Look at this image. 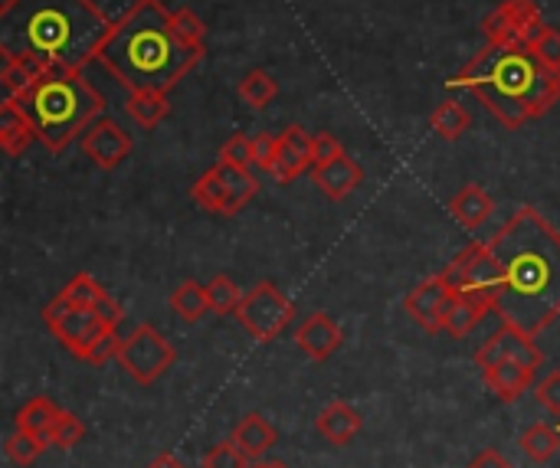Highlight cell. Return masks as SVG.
<instances>
[{
  "label": "cell",
  "mask_w": 560,
  "mask_h": 468,
  "mask_svg": "<svg viewBox=\"0 0 560 468\" xmlns=\"http://www.w3.org/2000/svg\"><path fill=\"white\" fill-rule=\"evenodd\" d=\"M518 446L525 449V456H532L535 463H551L560 453V433L551 426V423H532Z\"/></svg>",
  "instance_id": "cell-28"
},
{
  "label": "cell",
  "mask_w": 560,
  "mask_h": 468,
  "mask_svg": "<svg viewBox=\"0 0 560 468\" xmlns=\"http://www.w3.org/2000/svg\"><path fill=\"white\" fill-rule=\"evenodd\" d=\"M341 341H345V331H341L338 321H335L331 315H325V312L308 315V318L299 325V331H295L299 351H302L305 358L318 361V364L328 361V358L341 348Z\"/></svg>",
  "instance_id": "cell-15"
},
{
  "label": "cell",
  "mask_w": 560,
  "mask_h": 468,
  "mask_svg": "<svg viewBox=\"0 0 560 468\" xmlns=\"http://www.w3.org/2000/svg\"><path fill=\"white\" fill-rule=\"evenodd\" d=\"M171 26H174V33H177L180 43H187V46H194V49H203L207 26H203V20H200L190 7L171 10Z\"/></svg>",
  "instance_id": "cell-33"
},
{
  "label": "cell",
  "mask_w": 560,
  "mask_h": 468,
  "mask_svg": "<svg viewBox=\"0 0 560 468\" xmlns=\"http://www.w3.org/2000/svg\"><path fill=\"white\" fill-rule=\"evenodd\" d=\"M115 361L135 384L151 387L174 367L177 351L154 325H138L128 338H121Z\"/></svg>",
  "instance_id": "cell-7"
},
{
  "label": "cell",
  "mask_w": 560,
  "mask_h": 468,
  "mask_svg": "<svg viewBox=\"0 0 560 468\" xmlns=\"http://www.w3.org/2000/svg\"><path fill=\"white\" fill-rule=\"evenodd\" d=\"M430 125H433V131L443 138V141H459L466 131H469V125H472V115L456 102V98H443L436 108H433V115H430Z\"/></svg>",
  "instance_id": "cell-27"
},
{
  "label": "cell",
  "mask_w": 560,
  "mask_h": 468,
  "mask_svg": "<svg viewBox=\"0 0 560 468\" xmlns=\"http://www.w3.org/2000/svg\"><path fill=\"white\" fill-rule=\"evenodd\" d=\"M230 440L236 443V449H240L246 459L259 463V459L276 446L279 433H276V426H272L262 413H246V417L233 426V436H230Z\"/></svg>",
  "instance_id": "cell-21"
},
{
  "label": "cell",
  "mask_w": 560,
  "mask_h": 468,
  "mask_svg": "<svg viewBox=\"0 0 560 468\" xmlns=\"http://www.w3.org/2000/svg\"><path fill=\"white\" fill-rule=\"evenodd\" d=\"M236 321L249 331L253 341L269 344L282 331H289V325L295 321V305L272 282H259L243 295V305L236 308Z\"/></svg>",
  "instance_id": "cell-8"
},
{
  "label": "cell",
  "mask_w": 560,
  "mask_h": 468,
  "mask_svg": "<svg viewBox=\"0 0 560 468\" xmlns=\"http://www.w3.org/2000/svg\"><path fill=\"white\" fill-rule=\"evenodd\" d=\"M200 468H253V459H246V456L236 449V443L230 440V443H217V446L203 456Z\"/></svg>",
  "instance_id": "cell-34"
},
{
  "label": "cell",
  "mask_w": 560,
  "mask_h": 468,
  "mask_svg": "<svg viewBox=\"0 0 560 468\" xmlns=\"http://www.w3.org/2000/svg\"><path fill=\"white\" fill-rule=\"evenodd\" d=\"M200 59L203 49L177 39L171 26V10L161 0H135L131 10L115 20L95 62L128 92H171Z\"/></svg>",
  "instance_id": "cell-3"
},
{
  "label": "cell",
  "mask_w": 560,
  "mask_h": 468,
  "mask_svg": "<svg viewBox=\"0 0 560 468\" xmlns=\"http://www.w3.org/2000/svg\"><path fill=\"white\" fill-rule=\"evenodd\" d=\"M453 295H456L453 282L446 279V272H440L413 285L404 299V308L427 335H440L446 331V312L453 305Z\"/></svg>",
  "instance_id": "cell-10"
},
{
  "label": "cell",
  "mask_w": 560,
  "mask_h": 468,
  "mask_svg": "<svg viewBox=\"0 0 560 468\" xmlns=\"http://www.w3.org/2000/svg\"><path fill=\"white\" fill-rule=\"evenodd\" d=\"M79 148H82V154H85L98 171H115L118 164H125V161L131 157L135 141H131V134H128L118 121H112V118H95V121L85 128V134L79 138Z\"/></svg>",
  "instance_id": "cell-11"
},
{
  "label": "cell",
  "mask_w": 560,
  "mask_h": 468,
  "mask_svg": "<svg viewBox=\"0 0 560 468\" xmlns=\"http://www.w3.org/2000/svg\"><path fill=\"white\" fill-rule=\"evenodd\" d=\"M85 436V430H82V423L72 417V413H59V420H56V426H52V436H49V446H56V449H72V446H79V440Z\"/></svg>",
  "instance_id": "cell-37"
},
{
  "label": "cell",
  "mask_w": 560,
  "mask_h": 468,
  "mask_svg": "<svg viewBox=\"0 0 560 468\" xmlns=\"http://www.w3.org/2000/svg\"><path fill=\"white\" fill-rule=\"evenodd\" d=\"M532 52L538 56V59H545L548 66H555V69H560V30H555V26H541L535 36H532Z\"/></svg>",
  "instance_id": "cell-35"
},
{
  "label": "cell",
  "mask_w": 560,
  "mask_h": 468,
  "mask_svg": "<svg viewBox=\"0 0 560 468\" xmlns=\"http://www.w3.org/2000/svg\"><path fill=\"white\" fill-rule=\"evenodd\" d=\"M115 20L92 0H3L0 56L43 69H85L98 59Z\"/></svg>",
  "instance_id": "cell-2"
},
{
  "label": "cell",
  "mask_w": 560,
  "mask_h": 468,
  "mask_svg": "<svg viewBox=\"0 0 560 468\" xmlns=\"http://www.w3.org/2000/svg\"><path fill=\"white\" fill-rule=\"evenodd\" d=\"M253 468H289V466H282V463H262V459H259Z\"/></svg>",
  "instance_id": "cell-43"
},
{
  "label": "cell",
  "mask_w": 560,
  "mask_h": 468,
  "mask_svg": "<svg viewBox=\"0 0 560 468\" xmlns=\"http://www.w3.org/2000/svg\"><path fill=\"white\" fill-rule=\"evenodd\" d=\"M43 321L49 328V335L79 361H89V354L115 335L118 325L105 321L95 308H79L72 302H66L62 295H56L46 308H43Z\"/></svg>",
  "instance_id": "cell-6"
},
{
  "label": "cell",
  "mask_w": 560,
  "mask_h": 468,
  "mask_svg": "<svg viewBox=\"0 0 560 468\" xmlns=\"http://www.w3.org/2000/svg\"><path fill=\"white\" fill-rule=\"evenodd\" d=\"M171 312L187 321V325H197L207 312H210V299H207V285L194 282V279H184L174 292H171Z\"/></svg>",
  "instance_id": "cell-26"
},
{
  "label": "cell",
  "mask_w": 560,
  "mask_h": 468,
  "mask_svg": "<svg viewBox=\"0 0 560 468\" xmlns=\"http://www.w3.org/2000/svg\"><path fill=\"white\" fill-rule=\"evenodd\" d=\"M66 302H72V305H79V308H95L105 321H112V325H121V305L89 276V272H79V276H72L69 279V285L59 292Z\"/></svg>",
  "instance_id": "cell-17"
},
{
  "label": "cell",
  "mask_w": 560,
  "mask_h": 468,
  "mask_svg": "<svg viewBox=\"0 0 560 468\" xmlns=\"http://www.w3.org/2000/svg\"><path fill=\"white\" fill-rule=\"evenodd\" d=\"M276 157H279V138L266 134V131L253 134V164H256V171L272 174L276 171Z\"/></svg>",
  "instance_id": "cell-38"
},
{
  "label": "cell",
  "mask_w": 560,
  "mask_h": 468,
  "mask_svg": "<svg viewBox=\"0 0 560 468\" xmlns=\"http://www.w3.org/2000/svg\"><path fill=\"white\" fill-rule=\"evenodd\" d=\"M535 397H538V403H541L551 417H560V371H551L545 381H538Z\"/></svg>",
  "instance_id": "cell-39"
},
{
  "label": "cell",
  "mask_w": 560,
  "mask_h": 468,
  "mask_svg": "<svg viewBox=\"0 0 560 468\" xmlns=\"http://www.w3.org/2000/svg\"><path fill=\"white\" fill-rule=\"evenodd\" d=\"M486 243L495 259L492 302L502 325L538 338L560 318V233L535 207H522Z\"/></svg>",
  "instance_id": "cell-1"
},
{
  "label": "cell",
  "mask_w": 560,
  "mask_h": 468,
  "mask_svg": "<svg viewBox=\"0 0 560 468\" xmlns=\"http://www.w3.org/2000/svg\"><path fill=\"white\" fill-rule=\"evenodd\" d=\"M446 85L476 95L505 128H522L560 102V69L525 43H486Z\"/></svg>",
  "instance_id": "cell-4"
},
{
  "label": "cell",
  "mask_w": 560,
  "mask_h": 468,
  "mask_svg": "<svg viewBox=\"0 0 560 468\" xmlns=\"http://www.w3.org/2000/svg\"><path fill=\"white\" fill-rule=\"evenodd\" d=\"M190 197H194V203H197L200 210L226 217V207H230V187H226V180H223L220 164H213L207 174H200V180L190 187Z\"/></svg>",
  "instance_id": "cell-25"
},
{
  "label": "cell",
  "mask_w": 560,
  "mask_h": 468,
  "mask_svg": "<svg viewBox=\"0 0 560 468\" xmlns=\"http://www.w3.org/2000/svg\"><path fill=\"white\" fill-rule=\"evenodd\" d=\"M338 154H345V148H341V141L335 134H328V131L315 134V164H325V161H331Z\"/></svg>",
  "instance_id": "cell-40"
},
{
  "label": "cell",
  "mask_w": 560,
  "mask_h": 468,
  "mask_svg": "<svg viewBox=\"0 0 560 468\" xmlns=\"http://www.w3.org/2000/svg\"><path fill=\"white\" fill-rule=\"evenodd\" d=\"M236 95H240L249 108H266V105H272V102H276V95H279V82H276L266 69H253V72H246V75L240 79Z\"/></svg>",
  "instance_id": "cell-30"
},
{
  "label": "cell",
  "mask_w": 560,
  "mask_h": 468,
  "mask_svg": "<svg viewBox=\"0 0 560 468\" xmlns=\"http://www.w3.org/2000/svg\"><path fill=\"white\" fill-rule=\"evenodd\" d=\"M495 312V302L489 295H476V292H456L453 295V305L446 312V335L453 338H469L482 318Z\"/></svg>",
  "instance_id": "cell-18"
},
{
  "label": "cell",
  "mask_w": 560,
  "mask_h": 468,
  "mask_svg": "<svg viewBox=\"0 0 560 468\" xmlns=\"http://www.w3.org/2000/svg\"><path fill=\"white\" fill-rule=\"evenodd\" d=\"M312 180H315V187H318L328 200H348V197L364 184V171H361V164H358L354 157H348V151H345V154H338V157H331V161H325V164H315V167H312Z\"/></svg>",
  "instance_id": "cell-14"
},
{
  "label": "cell",
  "mask_w": 560,
  "mask_h": 468,
  "mask_svg": "<svg viewBox=\"0 0 560 468\" xmlns=\"http://www.w3.org/2000/svg\"><path fill=\"white\" fill-rule=\"evenodd\" d=\"M541 26H545V16L535 0H505L482 20L486 43H499V46H512V43L528 46Z\"/></svg>",
  "instance_id": "cell-9"
},
{
  "label": "cell",
  "mask_w": 560,
  "mask_h": 468,
  "mask_svg": "<svg viewBox=\"0 0 560 468\" xmlns=\"http://www.w3.org/2000/svg\"><path fill=\"white\" fill-rule=\"evenodd\" d=\"M466 468H515L499 449H486V453H479L476 456V463L472 466H466Z\"/></svg>",
  "instance_id": "cell-41"
},
{
  "label": "cell",
  "mask_w": 560,
  "mask_h": 468,
  "mask_svg": "<svg viewBox=\"0 0 560 468\" xmlns=\"http://www.w3.org/2000/svg\"><path fill=\"white\" fill-rule=\"evenodd\" d=\"M148 468H187V466H184V463H180L177 456L164 453V456H158V459H154V463H151V466H148Z\"/></svg>",
  "instance_id": "cell-42"
},
{
  "label": "cell",
  "mask_w": 560,
  "mask_h": 468,
  "mask_svg": "<svg viewBox=\"0 0 560 468\" xmlns=\"http://www.w3.org/2000/svg\"><path fill=\"white\" fill-rule=\"evenodd\" d=\"M59 413H62V410H59L49 397H33V400H26V403L20 407V413H16V430H26V433L39 436V440L49 446V436H52V426H56Z\"/></svg>",
  "instance_id": "cell-24"
},
{
  "label": "cell",
  "mask_w": 560,
  "mask_h": 468,
  "mask_svg": "<svg viewBox=\"0 0 560 468\" xmlns=\"http://www.w3.org/2000/svg\"><path fill=\"white\" fill-rule=\"evenodd\" d=\"M43 449H46V443L39 436L26 433V430H13L7 436V443H3V453H7V459L13 466H33L43 456Z\"/></svg>",
  "instance_id": "cell-31"
},
{
  "label": "cell",
  "mask_w": 560,
  "mask_h": 468,
  "mask_svg": "<svg viewBox=\"0 0 560 468\" xmlns=\"http://www.w3.org/2000/svg\"><path fill=\"white\" fill-rule=\"evenodd\" d=\"M125 112L141 128H158L171 115V102H167V92H161V89H131Z\"/></svg>",
  "instance_id": "cell-23"
},
{
  "label": "cell",
  "mask_w": 560,
  "mask_h": 468,
  "mask_svg": "<svg viewBox=\"0 0 560 468\" xmlns=\"http://www.w3.org/2000/svg\"><path fill=\"white\" fill-rule=\"evenodd\" d=\"M535 374H538V367H528V364H522V361H499V364L482 367L486 387H489V394H492L499 403H515V400H522L525 390L535 387Z\"/></svg>",
  "instance_id": "cell-16"
},
{
  "label": "cell",
  "mask_w": 560,
  "mask_h": 468,
  "mask_svg": "<svg viewBox=\"0 0 560 468\" xmlns=\"http://www.w3.org/2000/svg\"><path fill=\"white\" fill-rule=\"evenodd\" d=\"M207 299H210V312H217V315H236V308L243 305V292L236 289V282L230 276L210 279Z\"/></svg>",
  "instance_id": "cell-32"
},
{
  "label": "cell",
  "mask_w": 560,
  "mask_h": 468,
  "mask_svg": "<svg viewBox=\"0 0 560 468\" xmlns=\"http://www.w3.org/2000/svg\"><path fill=\"white\" fill-rule=\"evenodd\" d=\"M499 361H522L528 367H541V351L535 344L532 335L512 328V325H502L479 351H476V364L479 367H489V364H499Z\"/></svg>",
  "instance_id": "cell-12"
},
{
  "label": "cell",
  "mask_w": 560,
  "mask_h": 468,
  "mask_svg": "<svg viewBox=\"0 0 560 468\" xmlns=\"http://www.w3.org/2000/svg\"><path fill=\"white\" fill-rule=\"evenodd\" d=\"M315 430H318V436H325L331 446H348V443L361 433V413H358L351 403L335 400V403H328V407L318 413Z\"/></svg>",
  "instance_id": "cell-22"
},
{
  "label": "cell",
  "mask_w": 560,
  "mask_h": 468,
  "mask_svg": "<svg viewBox=\"0 0 560 468\" xmlns=\"http://www.w3.org/2000/svg\"><path fill=\"white\" fill-rule=\"evenodd\" d=\"M492 213H495V203H492V197L486 194V187H479V184H466V187L450 200V217H453L463 230H469V233H479V230L492 220Z\"/></svg>",
  "instance_id": "cell-20"
},
{
  "label": "cell",
  "mask_w": 560,
  "mask_h": 468,
  "mask_svg": "<svg viewBox=\"0 0 560 468\" xmlns=\"http://www.w3.org/2000/svg\"><path fill=\"white\" fill-rule=\"evenodd\" d=\"M43 66L30 62V59H3V69H0V82L7 89L10 98H20L23 92H30L39 79H43Z\"/></svg>",
  "instance_id": "cell-29"
},
{
  "label": "cell",
  "mask_w": 560,
  "mask_h": 468,
  "mask_svg": "<svg viewBox=\"0 0 560 468\" xmlns=\"http://www.w3.org/2000/svg\"><path fill=\"white\" fill-rule=\"evenodd\" d=\"M276 138H279V157H276L272 177L279 184H289V180H295L315 167V138L302 125H289Z\"/></svg>",
  "instance_id": "cell-13"
},
{
  "label": "cell",
  "mask_w": 560,
  "mask_h": 468,
  "mask_svg": "<svg viewBox=\"0 0 560 468\" xmlns=\"http://www.w3.org/2000/svg\"><path fill=\"white\" fill-rule=\"evenodd\" d=\"M36 141V128L26 118V112L20 108L16 98H3L0 105V148L7 157H20L30 144Z\"/></svg>",
  "instance_id": "cell-19"
},
{
  "label": "cell",
  "mask_w": 560,
  "mask_h": 468,
  "mask_svg": "<svg viewBox=\"0 0 560 468\" xmlns=\"http://www.w3.org/2000/svg\"><path fill=\"white\" fill-rule=\"evenodd\" d=\"M217 161H226V164H236V167H246V171L256 167V164H253V138H249V134H233V138H226Z\"/></svg>",
  "instance_id": "cell-36"
},
{
  "label": "cell",
  "mask_w": 560,
  "mask_h": 468,
  "mask_svg": "<svg viewBox=\"0 0 560 468\" xmlns=\"http://www.w3.org/2000/svg\"><path fill=\"white\" fill-rule=\"evenodd\" d=\"M16 102L33 121L36 141H43L52 154H62L69 141L85 134L105 108V98L92 89L82 69H46L43 79Z\"/></svg>",
  "instance_id": "cell-5"
}]
</instances>
